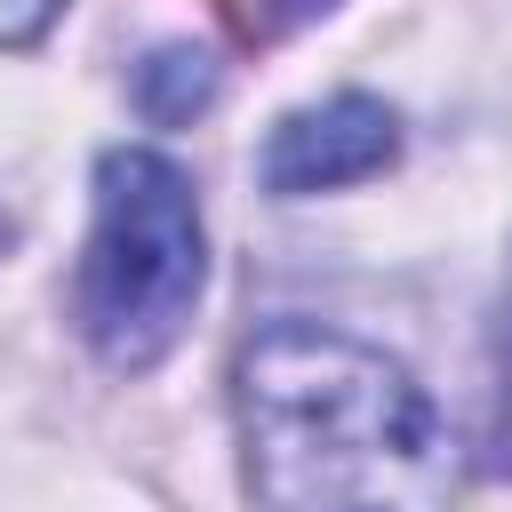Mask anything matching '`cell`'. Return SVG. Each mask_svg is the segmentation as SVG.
<instances>
[{
  "instance_id": "1",
  "label": "cell",
  "mask_w": 512,
  "mask_h": 512,
  "mask_svg": "<svg viewBox=\"0 0 512 512\" xmlns=\"http://www.w3.org/2000/svg\"><path fill=\"white\" fill-rule=\"evenodd\" d=\"M240 472L264 512H448L456 432L376 344L272 320L232 360Z\"/></svg>"
},
{
  "instance_id": "2",
  "label": "cell",
  "mask_w": 512,
  "mask_h": 512,
  "mask_svg": "<svg viewBox=\"0 0 512 512\" xmlns=\"http://www.w3.org/2000/svg\"><path fill=\"white\" fill-rule=\"evenodd\" d=\"M200 288H208V240L192 176L152 144H112L96 160V224L72 280V320L88 352L120 376L160 368L184 344Z\"/></svg>"
},
{
  "instance_id": "3",
  "label": "cell",
  "mask_w": 512,
  "mask_h": 512,
  "mask_svg": "<svg viewBox=\"0 0 512 512\" xmlns=\"http://www.w3.org/2000/svg\"><path fill=\"white\" fill-rule=\"evenodd\" d=\"M400 160V112L384 96H328V104H304L288 112L272 136H264V192L280 200H304V192H336V184H368Z\"/></svg>"
},
{
  "instance_id": "4",
  "label": "cell",
  "mask_w": 512,
  "mask_h": 512,
  "mask_svg": "<svg viewBox=\"0 0 512 512\" xmlns=\"http://www.w3.org/2000/svg\"><path fill=\"white\" fill-rule=\"evenodd\" d=\"M208 96H216V56H208V48H160V56L136 72V104H144L160 128L192 120Z\"/></svg>"
},
{
  "instance_id": "5",
  "label": "cell",
  "mask_w": 512,
  "mask_h": 512,
  "mask_svg": "<svg viewBox=\"0 0 512 512\" xmlns=\"http://www.w3.org/2000/svg\"><path fill=\"white\" fill-rule=\"evenodd\" d=\"M72 0H0V48H32Z\"/></svg>"
},
{
  "instance_id": "6",
  "label": "cell",
  "mask_w": 512,
  "mask_h": 512,
  "mask_svg": "<svg viewBox=\"0 0 512 512\" xmlns=\"http://www.w3.org/2000/svg\"><path fill=\"white\" fill-rule=\"evenodd\" d=\"M496 352H504V368H512V272H504V296H496Z\"/></svg>"
},
{
  "instance_id": "7",
  "label": "cell",
  "mask_w": 512,
  "mask_h": 512,
  "mask_svg": "<svg viewBox=\"0 0 512 512\" xmlns=\"http://www.w3.org/2000/svg\"><path fill=\"white\" fill-rule=\"evenodd\" d=\"M336 0H280V24H304V16H328Z\"/></svg>"
},
{
  "instance_id": "8",
  "label": "cell",
  "mask_w": 512,
  "mask_h": 512,
  "mask_svg": "<svg viewBox=\"0 0 512 512\" xmlns=\"http://www.w3.org/2000/svg\"><path fill=\"white\" fill-rule=\"evenodd\" d=\"M8 248H16V224H8V208H0V256H8Z\"/></svg>"
}]
</instances>
